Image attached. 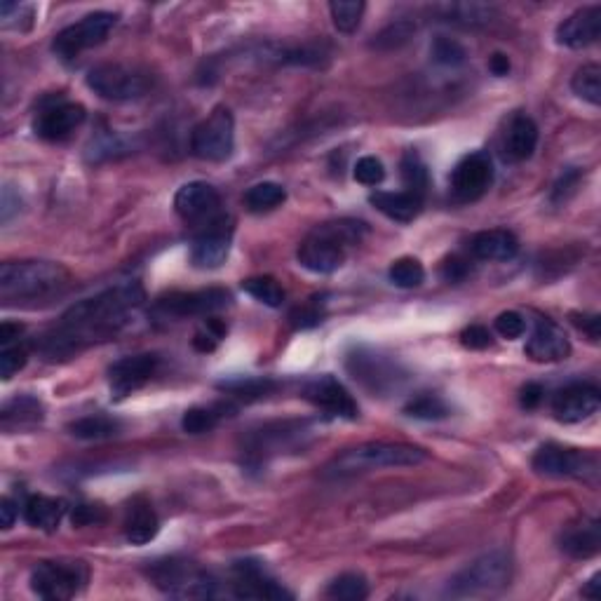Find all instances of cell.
<instances>
[{
	"label": "cell",
	"mask_w": 601,
	"mask_h": 601,
	"mask_svg": "<svg viewBox=\"0 0 601 601\" xmlns=\"http://www.w3.org/2000/svg\"><path fill=\"white\" fill-rule=\"evenodd\" d=\"M461 343L470 350H484L494 343V336H491L489 329L482 327V324H470L468 329L461 332Z\"/></svg>",
	"instance_id": "f907efd6"
},
{
	"label": "cell",
	"mask_w": 601,
	"mask_h": 601,
	"mask_svg": "<svg viewBox=\"0 0 601 601\" xmlns=\"http://www.w3.org/2000/svg\"><path fill=\"white\" fill-rule=\"evenodd\" d=\"M174 209L186 224H212V221L224 216L221 209V195L207 181H191L181 186L174 195Z\"/></svg>",
	"instance_id": "4fadbf2b"
},
{
	"label": "cell",
	"mask_w": 601,
	"mask_h": 601,
	"mask_svg": "<svg viewBox=\"0 0 601 601\" xmlns=\"http://www.w3.org/2000/svg\"><path fill=\"white\" fill-rule=\"evenodd\" d=\"M66 512L64 501L59 498H50V496H29L22 505V515L26 519V524L33 526V529H43V531H54L59 524H62Z\"/></svg>",
	"instance_id": "4dcf8cb0"
},
{
	"label": "cell",
	"mask_w": 601,
	"mask_h": 601,
	"mask_svg": "<svg viewBox=\"0 0 601 601\" xmlns=\"http://www.w3.org/2000/svg\"><path fill=\"white\" fill-rule=\"evenodd\" d=\"M146 576L167 597L209 599L219 594V583L212 573L188 559H155L146 566Z\"/></svg>",
	"instance_id": "5b68a950"
},
{
	"label": "cell",
	"mask_w": 601,
	"mask_h": 601,
	"mask_svg": "<svg viewBox=\"0 0 601 601\" xmlns=\"http://www.w3.org/2000/svg\"><path fill=\"white\" fill-rule=\"evenodd\" d=\"M444 17H447V22L479 26V24L491 22V17H494V8H489V5H479V3H458V5H447V8H444Z\"/></svg>",
	"instance_id": "ab89813d"
},
{
	"label": "cell",
	"mask_w": 601,
	"mask_h": 601,
	"mask_svg": "<svg viewBox=\"0 0 601 601\" xmlns=\"http://www.w3.org/2000/svg\"><path fill=\"white\" fill-rule=\"evenodd\" d=\"M494 184V162L482 151L465 155L451 172V193L461 202H475Z\"/></svg>",
	"instance_id": "5bb4252c"
},
{
	"label": "cell",
	"mask_w": 601,
	"mask_h": 601,
	"mask_svg": "<svg viewBox=\"0 0 601 601\" xmlns=\"http://www.w3.org/2000/svg\"><path fill=\"white\" fill-rule=\"evenodd\" d=\"M390 282L400 289H414L418 285H423L425 280V270L421 266V261L411 259V256H404V259H397L393 266H390Z\"/></svg>",
	"instance_id": "7bdbcfd3"
},
{
	"label": "cell",
	"mask_w": 601,
	"mask_h": 601,
	"mask_svg": "<svg viewBox=\"0 0 601 601\" xmlns=\"http://www.w3.org/2000/svg\"><path fill=\"white\" fill-rule=\"evenodd\" d=\"M24 332L22 324H12V322H3V327H0V343L3 346H10L12 341L19 339V334Z\"/></svg>",
	"instance_id": "91938a15"
},
{
	"label": "cell",
	"mask_w": 601,
	"mask_h": 601,
	"mask_svg": "<svg viewBox=\"0 0 601 601\" xmlns=\"http://www.w3.org/2000/svg\"><path fill=\"white\" fill-rule=\"evenodd\" d=\"M578 181V172H566L562 181L555 186V193H552V198L555 200H566V193L573 191V186H576Z\"/></svg>",
	"instance_id": "680465c9"
},
{
	"label": "cell",
	"mask_w": 601,
	"mask_h": 601,
	"mask_svg": "<svg viewBox=\"0 0 601 601\" xmlns=\"http://www.w3.org/2000/svg\"><path fill=\"white\" fill-rule=\"evenodd\" d=\"M489 71L494 73V76H508V73H510V59L505 57V54L496 52L494 57L489 59Z\"/></svg>",
	"instance_id": "94428289"
},
{
	"label": "cell",
	"mask_w": 601,
	"mask_h": 601,
	"mask_svg": "<svg viewBox=\"0 0 601 601\" xmlns=\"http://www.w3.org/2000/svg\"><path fill=\"white\" fill-rule=\"evenodd\" d=\"M601 36V8L587 5V8L573 12L557 26V43L569 50H585L594 45Z\"/></svg>",
	"instance_id": "7402d4cb"
},
{
	"label": "cell",
	"mask_w": 601,
	"mask_h": 601,
	"mask_svg": "<svg viewBox=\"0 0 601 601\" xmlns=\"http://www.w3.org/2000/svg\"><path fill=\"white\" fill-rule=\"evenodd\" d=\"M29 362V353L24 346H3L0 350V376L10 381L17 371H22Z\"/></svg>",
	"instance_id": "7dc6e473"
},
{
	"label": "cell",
	"mask_w": 601,
	"mask_h": 601,
	"mask_svg": "<svg viewBox=\"0 0 601 601\" xmlns=\"http://www.w3.org/2000/svg\"><path fill=\"white\" fill-rule=\"evenodd\" d=\"M519 252V240L510 231H482L470 240V254L479 261H510Z\"/></svg>",
	"instance_id": "d4e9b609"
},
{
	"label": "cell",
	"mask_w": 601,
	"mask_h": 601,
	"mask_svg": "<svg viewBox=\"0 0 601 601\" xmlns=\"http://www.w3.org/2000/svg\"><path fill=\"white\" fill-rule=\"evenodd\" d=\"M494 327H496V332L503 336V339L515 341V339H519V336H524L526 320L522 313H517V310H508V313H501L496 317Z\"/></svg>",
	"instance_id": "c3c4849f"
},
{
	"label": "cell",
	"mask_w": 601,
	"mask_h": 601,
	"mask_svg": "<svg viewBox=\"0 0 601 601\" xmlns=\"http://www.w3.org/2000/svg\"><path fill=\"white\" fill-rule=\"evenodd\" d=\"M510 578H512L510 557L501 550L486 552V555L477 557L475 562L465 566L463 571H458L456 576L449 580L447 594L458 599L496 594L501 592L503 587H508Z\"/></svg>",
	"instance_id": "8992f818"
},
{
	"label": "cell",
	"mask_w": 601,
	"mask_h": 601,
	"mask_svg": "<svg viewBox=\"0 0 601 601\" xmlns=\"http://www.w3.org/2000/svg\"><path fill=\"white\" fill-rule=\"evenodd\" d=\"M17 515H19L17 503L12 501V498H3V501H0V524H3V529H12Z\"/></svg>",
	"instance_id": "6f0895ef"
},
{
	"label": "cell",
	"mask_w": 601,
	"mask_h": 601,
	"mask_svg": "<svg viewBox=\"0 0 601 601\" xmlns=\"http://www.w3.org/2000/svg\"><path fill=\"white\" fill-rule=\"evenodd\" d=\"M289 320H292L294 327L306 329V327H315V324L322 322V313L315 306H299L294 310L292 315H289Z\"/></svg>",
	"instance_id": "db71d44e"
},
{
	"label": "cell",
	"mask_w": 601,
	"mask_h": 601,
	"mask_svg": "<svg viewBox=\"0 0 601 601\" xmlns=\"http://www.w3.org/2000/svg\"><path fill=\"white\" fill-rule=\"evenodd\" d=\"M303 435V425L301 423H282L275 425V428H263L259 432H254L252 437H249L247 444V456L256 458V461H261V458H266L270 454H278L280 449H285L287 444L299 442Z\"/></svg>",
	"instance_id": "cb8c5ba5"
},
{
	"label": "cell",
	"mask_w": 601,
	"mask_h": 601,
	"mask_svg": "<svg viewBox=\"0 0 601 601\" xmlns=\"http://www.w3.org/2000/svg\"><path fill=\"white\" fill-rule=\"evenodd\" d=\"M71 275L54 261H8L0 266V299L5 303L45 299L69 285Z\"/></svg>",
	"instance_id": "3957f363"
},
{
	"label": "cell",
	"mask_w": 601,
	"mask_h": 601,
	"mask_svg": "<svg viewBox=\"0 0 601 601\" xmlns=\"http://www.w3.org/2000/svg\"><path fill=\"white\" fill-rule=\"evenodd\" d=\"M369 202L378 209V212L386 214L388 219L400 221V224H409V221H414L423 209L421 195L409 193V191H397V193L376 191L369 195Z\"/></svg>",
	"instance_id": "83f0119b"
},
{
	"label": "cell",
	"mask_w": 601,
	"mask_h": 601,
	"mask_svg": "<svg viewBox=\"0 0 601 601\" xmlns=\"http://www.w3.org/2000/svg\"><path fill=\"white\" fill-rule=\"evenodd\" d=\"M468 273H470L468 261L461 259V256H451V259L442 263V278L447 282H461L468 278Z\"/></svg>",
	"instance_id": "f5cc1de1"
},
{
	"label": "cell",
	"mask_w": 601,
	"mask_h": 601,
	"mask_svg": "<svg viewBox=\"0 0 601 601\" xmlns=\"http://www.w3.org/2000/svg\"><path fill=\"white\" fill-rule=\"evenodd\" d=\"M353 174L362 186H378L386 179V167H383V162L376 155H364V158L355 162Z\"/></svg>",
	"instance_id": "bcb514c9"
},
{
	"label": "cell",
	"mask_w": 601,
	"mask_h": 601,
	"mask_svg": "<svg viewBox=\"0 0 601 601\" xmlns=\"http://www.w3.org/2000/svg\"><path fill=\"white\" fill-rule=\"evenodd\" d=\"M430 54H432V59L442 66H461L465 59H468L465 47L458 43V40L449 38V36H437L435 40H432Z\"/></svg>",
	"instance_id": "f6af8a7d"
},
{
	"label": "cell",
	"mask_w": 601,
	"mask_h": 601,
	"mask_svg": "<svg viewBox=\"0 0 601 601\" xmlns=\"http://www.w3.org/2000/svg\"><path fill=\"white\" fill-rule=\"evenodd\" d=\"M87 583V566L83 562H57L45 559L31 571V590L40 599L66 601L80 594Z\"/></svg>",
	"instance_id": "ba28073f"
},
{
	"label": "cell",
	"mask_w": 601,
	"mask_h": 601,
	"mask_svg": "<svg viewBox=\"0 0 601 601\" xmlns=\"http://www.w3.org/2000/svg\"><path fill=\"white\" fill-rule=\"evenodd\" d=\"M233 242V219L228 214L219 216V219L207 224L198 233V238L193 240L191 247V261L195 268L212 270L224 266L228 254H231Z\"/></svg>",
	"instance_id": "9a60e30c"
},
{
	"label": "cell",
	"mask_w": 601,
	"mask_h": 601,
	"mask_svg": "<svg viewBox=\"0 0 601 601\" xmlns=\"http://www.w3.org/2000/svg\"><path fill=\"white\" fill-rule=\"evenodd\" d=\"M599 580H601L599 573H594V576L590 578V583H587L583 587V597H587V599H599V585H601Z\"/></svg>",
	"instance_id": "6125c7cd"
},
{
	"label": "cell",
	"mask_w": 601,
	"mask_h": 601,
	"mask_svg": "<svg viewBox=\"0 0 601 601\" xmlns=\"http://www.w3.org/2000/svg\"><path fill=\"white\" fill-rule=\"evenodd\" d=\"M601 548V526L599 519H583L571 526L562 536V550L573 559H590Z\"/></svg>",
	"instance_id": "f1b7e54d"
},
{
	"label": "cell",
	"mask_w": 601,
	"mask_h": 601,
	"mask_svg": "<svg viewBox=\"0 0 601 601\" xmlns=\"http://www.w3.org/2000/svg\"><path fill=\"white\" fill-rule=\"evenodd\" d=\"M428 454L425 449L404 442H367L360 447L346 449L327 465V475L350 477L362 472H374L383 468H414L421 465Z\"/></svg>",
	"instance_id": "277c9868"
},
{
	"label": "cell",
	"mask_w": 601,
	"mask_h": 601,
	"mask_svg": "<svg viewBox=\"0 0 601 601\" xmlns=\"http://www.w3.org/2000/svg\"><path fill=\"white\" fill-rule=\"evenodd\" d=\"M400 170H402L404 188H407L409 193H416L421 195V198H425V191H428V167H425L421 155L414 151L404 153Z\"/></svg>",
	"instance_id": "d590c367"
},
{
	"label": "cell",
	"mask_w": 601,
	"mask_h": 601,
	"mask_svg": "<svg viewBox=\"0 0 601 601\" xmlns=\"http://www.w3.org/2000/svg\"><path fill=\"white\" fill-rule=\"evenodd\" d=\"M141 303L144 289L137 282H127L80 301L62 317L54 332L45 336L43 350L47 355L66 357L90 343L111 339L130 324V317H134Z\"/></svg>",
	"instance_id": "6da1fadb"
},
{
	"label": "cell",
	"mask_w": 601,
	"mask_h": 601,
	"mask_svg": "<svg viewBox=\"0 0 601 601\" xmlns=\"http://www.w3.org/2000/svg\"><path fill=\"white\" fill-rule=\"evenodd\" d=\"M242 289L252 296V299H256L259 303H263V306H270V308H280L282 303H285V289H282L278 285V280L273 278H249L242 282Z\"/></svg>",
	"instance_id": "74e56055"
},
{
	"label": "cell",
	"mask_w": 601,
	"mask_h": 601,
	"mask_svg": "<svg viewBox=\"0 0 601 601\" xmlns=\"http://www.w3.org/2000/svg\"><path fill=\"white\" fill-rule=\"evenodd\" d=\"M571 90L576 97H580L587 104L599 106L601 104V69L599 64H585L573 73Z\"/></svg>",
	"instance_id": "836d02e7"
},
{
	"label": "cell",
	"mask_w": 601,
	"mask_h": 601,
	"mask_svg": "<svg viewBox=\"0 0 601 601\" xmlns=\"http://www.w3.org/2000/svg\"><path fill=\"white\" fill-rule=\"evenodd\" d=\"M85 118L87 111L83 104H76V101H54V104L45 106L38 113L33 130L45 141H62L71 137L85 123Z\"/></svg>",
	"instance_id": "ffe728a7"
},
{
	"label": "cell",
	"mask_w": 601,
	"mask_h": 601,
	"mask_svg": "<svg viewBox=\"0 0 601 601\" xmlns=\"http://www.w3.org/2000/svg\"><path fill=\"white\" fill-rule=\"evenodd\" d=\"M543 395H545V390L540 383H526V386L522 388V407L536 409L538 404L543 402Z\"/></svg>",
	"instance_id": "9f6ffc18"
},
{
	"label": "cell",
	"mask_w": 601,
	"mask_h": 601,
	"mask_svg": "<svg viewBox=\"0 0 601 601\" xmlns=\"http://www.w3.org/2000/svg\"><path fill=\"white\" fill-rule=\"evenodd\" d=\"M224 334H226L224 324L216 322V320H207V327L202 329V332L195 334L193 346L198 348L200 353H212V350L216 348V343L224 339Z\"/></svg>",
	"instance_id": "681fc988"
},
{
	"label": "cell",
	"mask_w": 601,
	"mask_h": 601,
	"mask_svg": "<svg viewBox=\"0 0 601 601\" xmlns=\"http://www.w3.org/2000/svg\"><path fill=\"white\" fill-rule=\"evenodd\" d=\"M416 33V26L414 22H409V19H400V22H393L388 24L386 29H383L378 36L374 38V43H371V47H376V50H397V47L407 45L411 38H414Z\"/></svg>",
	"instance_id": "b9f144b4"
},
{
	"label": "cell",
	"mask_w": 601,
	"mask_h": 601,
	"mask_svg": "<svg viewBox=\"0 0 601 601\" xmlns=\"http://www.w3.org/2000/svg\"><path fill=\"white\" fill-rule=\"evenodd\" d=\"M191 151L207 162H224L235 151V120L226 106H216L209 116L193 127Z\"/></svg>",
	"instance_id": "9c48e42d"
},
{
	"label": "cell",
	"mask_w": 601,
	"mask_h": 601,
	"mask_svg": "<svg viewBox=\"0 0 601 601\" xmlns=\"http://www.w3.org/2000/svg\"><path fill=\"white\" fill-rule=\"evenodd\" d=\"M245 207L254 214H263V212H273L278 209L282 202L287 200V191L285 186L275 184V181H261V184H254L252 188H247L245 193Z\"/></svg>",
	"instance_id": "1f68e13d"
},
{
	"label": "cell",
	"mask_w": 601,
	"mask_h": 601,
	"mask_svg": "<svg viewBox=\"0 0 601 601\" xmlns=\"http://www.w3.org/2000/svg\"><path fill=\"white\" fill-rule=\"evenodd\" d=\"M404 414L409 418H421V421H440V418L449 416V407L442 397L437 395H418L404 407Z\"/></svg>",
	"instance_id": "60d3db41"
},
{
	"label": "cell",
	"mask_w": 601,
	"mask_h": 601,
	"mask_svg": "<svg viewBox=\"0 0 601 601\" xmlns=\"http://www.w3.org/2000/svg\"><path fill=\"white\" fill-rule=\"evenodd\" d=\"M571 322L576 324V327L583 332L587 339H590L592 343L599 341L601 336V317L599 315H580V313H573L571 315Z\"/></svg>",
	"instance_id": "816d5d0a"
},
{
	"label": "cell",
	"mask_w": 601,
	"mask_h": 601,
	"mask_svg": "<svg viewBox=\"0 0 601 601\" xmlns=\"http://www.w3.org/2000/svg\"><path fill=\"white\" fill-rule=\"evenodd\" d=\"M329 599L339 601H362L369 597V583L362 573H341L339 578L332 580V585L327 587Z\"/></svg>",
	"instance_id": "e575fe53"
},
{
	"label": "cell",
	"mask_w": 601,
	"mask_h": 601,
	"mask_svg": "<svg viewBox=\"0 0 601 601\" xmlns=\"http://www.w3.org/2000/svg\"><path fill=\"white\" fill-rule=\"evenodd\" d=\"M43 418H45L43 402L31 395H19L15 400L5 402L3 409H0V425H3L5 432L33 428V425H38Z\"/></svg>",
	"instance_id": "f546056e"
},
{
	"label": "cell",
	"mask_w": 601,
	"mask_h": 601,
	"mask_svg": "<svg viewBox=\"0 0 601 601\" xmlns=\"http://www.w3.org/2000/svg\"><path fill=\"white\" fill-rule=\"evenodd\" d=\"M233 594L238 599H292L278 580L270 578L261 562L242 559L233 564Z\"/></svg>",
	"instance_id": "d6986e66"
},
{
	"label": "cell",
	"mask_w": 601,
	"mask_h": 601,
	"mask_svg": "<svg viewBox=\"0 0 601 601\" xmlns=\"http://www.w3.org/2000/svg\"><path fill=\"white\" fill-rule=\"evenodd\" d=\"M367 235V224L355 219L327 221L315 226L299 245V263L310 273L329 275L346 263L348 249L360 245Z\"/></svg>",
	"instance_id": "7a4b0ae2"
},
{
	"label": "cell",
	"mask_w": 601,
	"mask_h": 601,
	"mask_svg": "<svg viewBox=\"0 0 601 601\" xmlns=\"http://www.w3.org/2000/svg\"><path fill=\"white\" fill-rule=\"evenodd\" d=\"M533 470L545 477H576L590 479L597 477L599 463L597 456L580 449H569L562 444H545L533 456Z\"/></svg>",
	"instance_id": "8fae6325"
},
{
	"label": "cell",
	"mask_w": 601,
	"mask_h": 601,
	"mask_svg": "<svg viewBox=\"0 0 601 601\" xmlns=\"http://www.w3.org/2000/svg\"><path fill=\"white\" fill-rule=\"evenodd\" d=\"M123 529H125V538L130 540L132 545L151 543L160 531V519L155 515L153 505L144 501V498L132 501L130 508L125 512Z\"/></svg>",
	"instance_id": "4316f807"
},
{
	"label": "cell",
	"mask_w": 601,
	"mask_h": 601,
	"mask_svg": "<svg viewBox=\"0 0 601 601\" xmlns=\"http://www.w3.org/2000/svg\"><path fill=\"white\" fill-rule=\"evenodd\" d=\"M364 10H367V5H364L362 0H336V3L329 5L334 26L341 33H353L360 29Z\"/></svg>",
	"instance_id": "8d00e7d4"
},
{
	"label": "cell",
	"mask_w": 601,
	"mask_h": 601,
	"mask_svg": "<svg viewBox=\"0 0 601 601\" xmlns=\"http://www.w3.org/2000/svg\"><path fill=\"white\" fill-rule=\"evenodd\" d=\"M348 371L371 393H386L390 388H397V383L404 378L397 362L378 353H364V350H357L348 357Z\"/></svg>",
	"instance_id": "e0dca14e"
},
{
	"label": "cell",
	"mask_w": 601,
	"mask_h": 601,
	"mask_svg": "<svg viewBox=\"0 0 601 601\" xmlns=\"http://www.w3.org/2000/svg\"><path fill=\"white\" fill-rule=\"evenodd\" d=\"M538 146V127L529 116H515L510 120L503 139V155L510 162L529 160Z\"/></svg>",
	"instance_id": "484cf974"
},
{
	"label": "cell",
	"mask_w": 601,
	"mask_h": 601,
	"mask_svg": "<svg viewBox=\"0 0 601 601\" xmlns=\"http://www.w3.org/2000/svg\"><path fill=\"white\" fill-rule=\"evenodd\" d=\"M118 24V15L113 12H92L80 19V22L66 26L64 31H59L54 36L52 50L57 57H62L64 62H73V59L80 57L85 50H92L104 43L108 38V33L116 29Z\"/></svg>",
	"instance_id": "30bf717a"
},
{
	"label": "cell",
	"mask_w": 601,
	"mask_h": 601,
	"mask_svg": "<svg viewBox=\"0 0 601 601\" xmlns=\"http://www.w3.org/2000/svg\"><path fill=\"white\" fill-rule=\"evenodd\" d=\"M219 388L231 397H240V400H259L275 388V383L268 378H245V381L238 378V381L219 383Z\"/></svg>",
	"instance_id": "ee69618b"
},
{
	"label": "cell",
	"mask_w": 601,
	"mask_h": 601,
	"mask_svg": "<svg viewBox=\"0 0 601 601\" xmlns=\"http://www.w3.org/2000/svg\"><path fill=\"white\" fill-rule=\"evenodd\" d=\"M524 353L533 362H559L571 355V341L559 324L552 320H538L536 329L526 341Z\"/></svg>",
	"instance_id": "603a6c76"
},
{
	"label": "cell",
	"mask_w": 601,
	"mask_h": 601,
	"mask_svg": "<svg viewBox=\"0 0 601 601\" xmlns=\"http://www.w3.org/2000/svg\"><path fill=\"white\" fill-rule=\"evenodd\" d=\"M87 87L101 99L134 101L146 97L153 87V78L137 66L99 64L87 73Z\"/></svg>",
	"instance_id": "52a82bcc"
},
{
	"label": "cell",
	"mask_w": 601,
	"mask_h": 601,
	"mask_svg": "<svg viewBox=\"0 0 601 601\" xmlns=\"http://www.w3.org/2000/svg\"><path fill=\"white\" fill-rule=\"evenodd\" d=\"M601 407L599 390L590 383H571L552 400V414L559 423H583Z\"/></svg>",
	"instance_id": "44dd1931"
},
{
	"label": "cell",
	"mask_w": 601,
	"mask_h": 601,
	"mask_svg": "<svg viewBox=\"0 0 601 601\" xmlns=\"http://www.w3.org/2000/svg\"><path fill=\"white\" fill-rule=\"evenodd\" d=\"M104 519V510L99 505H78L73 512V524H97Z\"/></svg>",
	"instance_id": "11a10c76"
},
{
	"label": "cell",
	"mask_w": 601,
	"mask_h": 601,
	"mask_svg": "<svg viewBox=\"0 0 601 601\" xmlns=\"http://www.w3.org/2000/svg\"><path fill=\"white\" fill-rule=\"evenodd\" d=\"M221 411L224 407H193L188 409L184 418H181V428L188 435H205V432L214 430L221 421Z\"/></svg>",
	"instance_id": "f35d334b"
},
{
	"label": "cell",
	"mask_w": 601,
	"mask_h": 601,
	"mask_svg": "<svg viewBox=\"0 0 601 601\" xmlns=\"http://www.w3.org/2000/svg\"><path fill=\"white\" fill-rule=\"evenodd\" d=\"M303 397H306L313 407L322 409L324 414L329 416L348 418V421H355V418L360 416V409H357L353 395L329 374L308 381L306 386H303Z\"/></svg>",
	"instance_id": "ac0fdd59"
},
{
	"label": "cell",
	"mask_w": 601,
	"mask_h": 601,
	"mask_svg": "<svg viewBox=\"0 0 601 601\" xmlns=\"http://www.w3.org/2000/svg\"><path fill=\"white\" fill-rule=\"evenodd\" d=\"M158 367H160V357L153 353L123 357V360H118L111 369H108V386H111V395L116 397V400H125V397L137 393V390H141L148 381H151Z\"/></svg>",
	"instance_id": "2e32d148"
},
{
	"label": "cell",
	"mask_w": 601,
	"mask_h": 601,
	"mask_svg": "<svg viewBox=\"0 0 601 601\" xmlns=\"http://www.w3.org/2000/svg\"><path fill=\"white\" fill-rule=\"evenodd\" d=\"M231 303L226 289H200V292H174L155 301L153 313L172 320L184 317H207Z\"/></svg>",
	"instance_id": "7c38bea8"
},
{
	"label": "cell",
	"mask_w": 601,
	"mask_h": 601,
	"mask_svg": "<svg viewBox=\"0 0 601 601\" xmlns=\"http://www.w3.org/2000/svg\"><path fill=\"white\" fill-rule=\"evenodd\" d=\"M120 428L118 418H111V416H85L80 418V421L71 423L69 430L73 437H78V440H108V437H116Z\"/></svg>",
	"instance_id": "d6a6232c"
}]
</instances>
